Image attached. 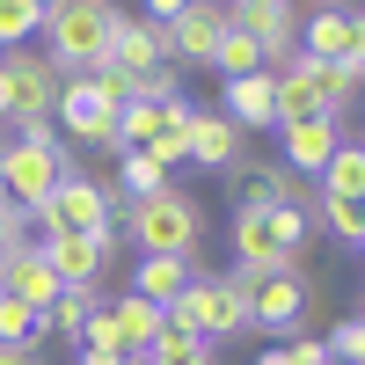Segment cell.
<instances>
[{
  "instance_id": "obj_1",
  "label": "cell",
  "mask_w": 365,
  "mask_h": 365,
  "mask_svg": "<svg viewBox=\"0 0 365 365\" xmlns=\"http://www.w3.org/2000/svg\"><path fill=\"white\" fill-rule=\"evenodd\" d=\"M110 227L117 234H132V249L139 256H197L205 249V205L190 190H168L161 197H125V190H110Z\"/></svg>"
},
{
  "instance_id": "obj_2",
  "label": "cell",
  "mask_w": 365,
  "mask_h": 365,
  "mask_svg": "<svg viewBox=\"0 0 365 365\" xmlns=\"http://www.w3.org/2000/svg\"><path fill=\"white\" fill-rule=\"evenodd\" d=\"M110 29H117V0H44V58L58 73H88L110 58Z\"/></svg>"
},
{
  "instance_id": "obj_3",
  "label": "cell",
  "mask_w": 365,
  "mask_h": 365,
  "mask_svg": "<svg viewBox=\"0 0 365 365\" xmlns=\"http://www.w3.org/2000/svg\"><path fill=\"white\" fill-rule=\"evenodd\" d=\"M66 168H73V154L58 146V132L51 125H29V132H15V146H0V197L29 220V212L58 190Z\"/></svg>"
},
{
  "instance_id": "obj_4",
  "label": "cell",
  "mask_w": 365,
  "mask_h": 365,
  "mask_svg": "<svg viewBox=\"0 0 365 365\" xmlns=\"http://www.w3.org/2000/svg\"><path fill=\"white\" fill-rule=\"evenodd\" d=\"M161 322H168V336H205V344H220V336H249V329H256V307H249L227 278H205V270H197V278L161 307Z\"/></svg>"
},
{
  "instance_id": "obj_5",
  "label": "cell",
  "mask_w": 365,
  "mask_h": 365,
  "mask_svg": "<svg viewBox=\"0 0 365 365\" xmlns=\"http://www.w3.org/2000/svg\"><path fill=\"white\" fill-rule=\"evenodd\" d=\"M22 227H37V241H44V234H117V227H110V190H103L96 175H81V168L58 175V190L29 212Z\"/></svg>"
},
{
  "instance_id": "obj_6",
  "label": "cell",
  "mask_w": 365,
  "mask_h": 365,
  "mask_svg": "<svg viewBox=\"0 0 365 365\" xmlns=\"http://www.w3.org/2000/svg\"><path fill=\"white\" fill-rule=\"evenodd\" d=\"M0 73H8V88H15V132L58 117V88H66V73H58L44 51H29V44L22 51H0Z\"/></svg>"
},
{
  "instance_id": "obj_7",
  "label": "cell",
  "mask_w": 365,
  "mask_h": 365,
  "mask_svg": "<svg viewBox=\"0 0 365 365\" xmlns=\"http://www.w3.org/2000/svg\"><path fill=\"white\" fill-rule=\"evenodd\" d=\"M103 66H117L125 81L161 73V66H168V29L146 22V15H125V8H117V29H110V58H103Z\"/></svg>"
},
{
  "instance_id": "obj_8",
  "label": "cell",
  "mask_w": 365,
  "mask_h": 365,
  "mask_svg": "<svg viewBox=\"0 0 365 365\" xmlns=\"http://www.w3.org/2000/svg\"><path fill=\"white\" fill-rule=\"evenodd\" d=\"M234 22L227 0H190L175 22H168V58H182V66H212V51H220V29Z\"/></svg>"
},
{
  "instance_id": "obj_9",
  "label": "cell",
  "mask_w": 365,
  "mask_h": 365,
  "mask_svg": "<svg viewBox=\"0 0 365 365\" xmlns=\"http://www.w3.org/2000/svg\"><path fill=\"white\" fill-rule=\"evenodd\" d=\"M37 249H44V263H51L58 285H96L103 263H110V249H117V234H44Z\"/></svg>"
},
{
  "instance_id": "obj_10",
  "label": "cell",
  "mask_w": 365,
  "mask_h": 365,
  "mask_svg": "<svg viewBox=\"0 0 365 365\" xmlns=\"http://www.w3.org/2000/svg\"><path fill=\"white\" fill-rule=\"evenodd\" d=\"M307 299H314V285L307 278H299V270H278V278H263L256 285V299H249V307H256V329H263V336H299V314H307Z\"/></svg>"
},
{
  "instance_id": "obj_11",
  "label": "cell",
  "mask_w": 365,
  "mask_h": 365,
  "mask_svg": "<svg viewBox=\"0 0 365 365\" xmlns=\"http://www.w3.org/2000/svg\"><path fill=\"white\" fill-rule=\"evenodd\" d=\"M0 292H8V299H22V307H51V299L58 292H66V285H58L51 278V263H44V249H37V241H15V249L8 256H0Z\"/></svg>"
},
{
  "instance_id": "obj_12",
  "label": "cell",
  "mask_w": 365,
  "mask_h": 365,
  "mask_svg": "<svg viewBox=\"0 0 365 365\" xmlns=\"http://www.w3.org/2000/svg\"><path fill=\"white\" fill-rule=\"evenodd\" d=\"M220 117L234 132H278V73H241V81H227V103H220Z\"/></svg>"
},
{
  "instance_id": "obj_13",
  "label": "cell",
  "mask_w": 365,
  "mask_h": 365,
  "mask_svg": "<svg viewBox=\"0 0 365 365\" xmlns=\"http://www.w3.org/2000/svg\"><path fill=\"white\" fill-rule=\"evenodd\" d=\"M307 117H336L329 110V81L314 58H292L278 66V125H307Z\"/></svg>"
},
{
  "instance_id": "obj_14",
  "label": "cell",
  "mask_w": 365,
  "mask_h": 365,
  "mask_svg": "<svg viewBox=\"0 0 365 365\" xmlns=\"http://www.w3.org/2000/svg\"><path fill=\"white\" fill-rule=\"evenodd\" d=\"M278 146H285V168L292 175H322L329 154L344 146V117H307V125H278Z\"/></svg>"
},
{
  "instance_id": "obj_15",
  "label": "cell",
  "mask_w": 365,
  "mask_h": 365,
  "mask_svg": "<svg viewBox=\"0 0 365 365\" xmlns=\"http://www.w3.org/2000/svg\"><path fill=\"white\" fill-rule=\"evenodd\" d=\"M299 15H307V8L285 0V8H256V15H234V22L263 44V66L278 73V66H292V58H299Z\"/></svg>"
},
{
  "instance_id": "obj_16",
  "label": "cell",
  "mask_w": 365,
  "mask_h": 365,
  "mask_svg": "<svg viewBox=\"0 0 365 365\" xmlns=\"http://www.w3.org/2000/svg\"><path fill=\"white\" fill-rule=\"evenodd\" d=\"M58 125H66L81 146H110V154H125V139H117V110L88 103V96H81V81L58 88Z\"/></svg>"
},
{
  "instance_id": "obj_17",
  "label": "cell",
  "mask_w": 365,
  "mask_h": 365,
  "mask_svg": "<svg viewBox=\"0 0 365 365\" xmlns=\"http://www.w3.org/2000/svg\"><path fill=\"white\" fill-rule=\"evenodd\" d=\"M110 329H117V351L125 358H139V351H154L161 336H168V322H161V307L154 299H139V292H125V299H110Z\"/></svg>"
},
{
  "instance_id": "obj_18",
  "label": "cell",
  "mask_w": 365,
  "mask_h": 365,
  "mask_svg": "<svg viewBox=\"0 0 365 365\" xmlns=\"http://www.w3.org/2000/svg\"><path fill=\"white\" fill-rule=\"evenodd\" d=\"M182 161H197V168H212V175H227V168L241 161V132L227 125L220 110H212V117L197 110V117H190V139H182Z\"/></svg>"
},
{
  "instance_id": "obj_19",
  "label": "cell",
  "mask_w": 365,
  "mask_h": 365,
  "mask_svg": "<svg viewBox=\"0 0 365 365\" xmlns=\"http://www.w3.org/2000/svg\"><path fill=\"white\" fill-rule=\"evenodd\" d=\"M190 278H197V256H139V263H132V292L154 299V307H168Z\"/></svg>"
},
{
  "instance_id": "obj_20",
  "label": "cell",
  "mask_w": 365,
  "mask_h": 365,
  "mask_svg": "<svg viewBox=\"0 0 365 365\" xmlns=\"http://www.w3.org/2000/svg\"><path fill=\"white\" fill-rule=\"evenodd\" d=\"M96 314H103V285H66V292L44 307V329H51V336H66V344H81V329L96 322Z\"/></svg>"
},
{
  "instance_id": "obj_21",
  "label": "cell",
  "mask_w": 365,
  "mask_h": 365,
  "mask_svg": "<svg viewBox=\"0 0 365 365\" xmlns=\"http://www.w3.org/2000/svg\"><path fill=\"white\" fill-rule=\"evenodd\" d=\"M212 73H220V81L263 73V44H256L249 29H241V22H227V29H220V51H212Z\"/></svg>"
},
{
  "instance_id": "obj_22",
  "label": "cell",
  "mask_w": 365,
  "mask_h": 365,
  "mask_svg": "<svg viewBox=\"0 0 365 365\" xmlns=\"http://www.w3.org/2000/svg\"><path fill=\"white\" fill-rule=\"evenodd\" d=\"M314 234L344 241V249H365V197H322V212H314Z\"/></svg>"
},
{
  "instance_id": "obj_23",
  "label": "cell",
  "mask_w": 365,
  "mask_h": 365,
  "mask_svg": "<svg viewBox=\"0 0 365 365\" xmlns=\"http://www.w3.org/2000/svg\"><path fill=\"white\" fill-rule=\"evenodd\" d=\"M314 182H322V197H365V146H351V139H344Z\"/></svg>"
},
{
  "instance_id": "obj_24",
  "label": "cell",
  "mask_w": 365,
  "mask_h": 365,
  "mask_svg": "<svg viewBox=\"0 0 365 365\" xmlns=\"http://www.w3.org/2000/svg\"><path fill=\"white\" fill-rule=\"evenodd\" d=\"M44 336H51V329H44V314H37V307H22V299H8V292H0V344H22V351H44Z\"/></svg>"
},
{
  "instance_id": "obj_25",
  "label": "cell",
  "mask_w": 365,
  "mask_h": 365,
  "mask_svg": "<svg viewBox=\"0 0 365 365\" xmlns=\"http://www.w3.org/2000/svg\"><path fill=\"white\" fill-rule=\"evenodd\" d=\"M117 175H125V182H117L125 197H161V190H168V168H161L154 154H139V146H132V154H117Z\"/></svg>"
},
{
  "instance_id": "obj_26",
  "label": "cell",
  "mask_w": 365,
  "mask_h": 365,
  "mask_svg": "<svg viewBox=\"0 0 365 365\" xmlns=\"http://www.w3.org/2000/svg\"><path fill=\"white\" fill-rule=\"evenodd\" d=\"M44 29V0H0V51H22Z\"/></svg>"
},
{
  "instance_id": "obj_27",
  "label": "cell",
  "mask_w": 365,
  "mask_h": 365,
  "mask_svg": "<svg viewBox=\"0 0 365 365\" xmlns=\"http://www.w3.org/2000/svg\"><path fill=\"white\" fill-rule=\"evenodd\" d=\"M139 365H220V344H205V336H161L154 351H139Z\"/></svg>"
},
{
  "instance_id": "obj_28",
  "label": "cell",
  "mask_w": 365,
  "mask_h": 365,
  "mask_svg": "<svg viewBox=\"0 0 365 365\" xmlns=\"http://www.w3.org/2000/svg\"><path fill=\"white\" fill-rule=\"evenodd\" d=\"M322 81H329V110H351L358 96H365V58H336V66H322Z\"/></svg>"
},
{
  "instance_id": "obj_29",
  "label": "cell",
  "mask_w": 365,
  "mask_h": 365,
  "mask_svg": "<svg viewBox=\"0 0 365 365\" xmlns=\"http://www.w3.org/2000/svg\"><path fill=\"white\" fill-rule=\"evenodd\" d=\"M154 125H161V103H146V96H132L125 110H117V139H125V154L154 139Z\"/></svg>"
},
{
  "instance_id": "obj_30",
  "label": "cell",
  "mask_w": 365,
  "mask_h": 365,
  "mask_svg": "<svg viewBox=\"0 0 365 365\" xmlns=\"http://www.w3.org/2000/svg\"><path fill=\"white\" fill-rule=\"evenodd\" d=\"M329 358L336 365H365V322H336L329 329Z\"/></svg>"
},
{
  "instance_id": "obj_31",
  "label": "cell",
  "mask_w": 365,
  "mask_h": 365,
  "mask_svg": "<svg viewBox=\"0 0 365 365\" xmlns=\"http://www.w3.org/2000/svg\"><path fill=\"white\" fill-rule=\"evenodd\" d=\"M285 358H292V365H336V358H329V344H314V336H292Z\"/></svg>"
},
{
  "instance_id": "obj_32",
  "label": "cell",
  "mask_w": 365,
  "mask_h": 365,
  "mask_svg": "<svg viewBox=\"0 0 365 365\" xmlns=\"http://www.w3.org/2000/svg\"><path fill=\"white\" fill-rule=\"evenodd\" d=\"M15 241H22V212H15L8 197H0V256H8V249H15Z\"/></svg>"
},
{
  "instance_id": "obj_33",
  "label": "cell",
  "mask_w": 365,
  "mask_h": 365,
  "mask_svg": "<svg viewBox=\"0 0 365 365\" xmlns=\"http://www.w3.org/2000/svg\"><path fill=\"white\" fill-rule=\"evenodd\" d=\"M182 8H190V0H146V22H161V29H168Z\"/></svg>"
},
{
  "instance_id": "obj_34",
  "label": "cell",
  "mask_w": 365,
  "mask_h": 365,
  "mask_svg": "<svg viewBox=\"0 0 365 365\" xmlns=\"http://www.w3.org/2000/svg\"><path fill=\"white\" fill-rule=\"evenodd\" d=\"M0 365H37V351H22V344H0Z\"/></svg>"
},
{
  "instance_id": "obj_35",
  "label": "cell",
  "mask_w": 365,
  "mask_h": 365,
  "mask_svg": "<svg viewBox=\"0 0 365 365\" xmlns=\"http://www.w3.org/2000/svg\"><path fill=\"white\" fill-rule=\"evenodd\" d=\"M0 125H15V88H8V73H0Z\"/></svg>"
},
{
  "instance_id": "obj_36",
  "label": "cell",
  "mask_w": 365,
  "mask_h": 365,
  "mask_svg": "<svg viewBox=\"0 0 365 365\" xmlns=\"http://www.w3.org/2000/svg\"><path fill=\"white\" fill-rule=\"evenodd\" d=\"M234 15H256V8H285V0H227Z\"/></svg>"
},
{
  "instance_id": "obj_37",
  "label": "cell",
  "mask_w": 365,
  "mask_h": 365,
  "mask_svg": "<svg viewBox=\"0 0 365 365\" xmlns=\"http://www.w3.org/2000/svg\"><path fill=\"white\" fill-rule=\"evenodd\" d=\"M256 365H292V358H285V344H278V351H263V358H256Z\"/></svg>"
},
{
  "instance_id": "obj_38",
  "label": "cell",
  "mask_w": 365,
  "mask_h": 365,
  "mask_svg": "<svg viewBox=\"0 0 365 365\" xmlns=\"http://www.w3.org/2000/svg\"><path fill=\"white\" fill-rule=\"evenodd\" d=\"M358 322H365V307H358Z\"/></svg>"
},
{
  "instance_id": "obj_39",
  "label": "cell",
  "mask_w": 365,
  "mask_h": 365,
  "mask_svg": "<svg viewBox=\"0 0 365 365\" xmlns=\"http://www.w3.org/2000/svg\"><path fill=\"white\" fill-rule=\"evenodd\" d=\"M358 256H365V249H358Z\"/></svg>"
}]
</instances>
